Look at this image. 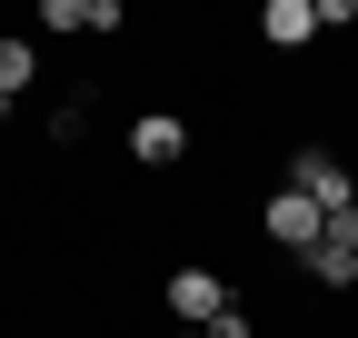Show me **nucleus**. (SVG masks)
<instances>
[{
  "mask_svg": "<svg viewBox=\"0 0 358 338\" xmlns=\"http://www.w3.org/2000/svg\"><path fill=\"white\" fill-rule=\"evenodd\" d=\"M209 338H259V328H249V309H219V318H209Z\"/></svg>",
  "mask_w": 358,
  "mask_h": 338,
  "instance_id": "obj_10",
  "label": "nucleus"
},
{
  "mask_svg": "<svg viewBox=\"0 0 358 338\" xmlns=\"http://www.w3.org/2000/svg\"><path fill=\"white\" fill-rule=\"evenodd\" d=\"M219 309H239L219 269H169V318H179V328H209Z\"/></svg>",
  "mask_w": 358,
  "mask_h": 338,
  "instance_id": "obj_2",
  "label": "nucleus"
},
{
  "mask_svg": "<svg viewBox=\"0 0 358 338\" xmlns=\"http://www.w3.org/2000/svg\"><path fill=\"white\" fill-rule=\"evenodd\" d=\"M30 80H40V50L30 40H0V100H20Z\"/></svg>",
  "mask_w": 358,
  "mask_h": 338,
  "instance_id": "obj_6",
  "label": "nucleus"
},
{
  "mask_svg": "<svg viewBox=\"0 0 358 338\" xmlns=\"http://www.w3.org/2000/svg\"><path fill=\"white\" fill-rule=\"evenodd\" d=\"M329 249H338V259H358V199H348V209H329Z\"/></svg>",
  "mask_w": 358,
  "mask_h": 338,
  "instance_id": "obj_9",
  "label": "nucleus"
},
{
  "mask_svg": "<svg viewBox=\"0 0 358 338\" xmlns=\"http://www.w3.org/2000/svg\"><path fill=\"white\" fill-rule=\"evenodd\" d=\"M129 159H140V169L189 159V119H179V110H140V119H129Z\"/></svg>",
  "mask_w": 358,
  "mask_h": 338,
  "instance_id": "obj_4",
  "label": "nucleus"
},
{
  "mask_svg": "<svg viewBox=\"0 0 358 338\" xmlns=\"http://www.w3.org/2000/svg\"><path fill=\"white\" fill-rule=\"evenodd\" d=\"M299 269H308V279H319V288H348V279H358V259H338V249H329V239H319V249H308V259H299Z\"/></svg>",
  "mask_w": 358,
  "mask_h": 338,
  "instance_id": "obj_7",
  "label": "nucleus"
},
{
  "mask_svg": "<svg viewBox=\"0 0 358 338\" xmlns=\"http://www.w3.org/2000/svg\"><path fill=\"white\" fill-rule=\"evenodd\" d=\"M259 229H268V249H289V259H308V249L329 239V209H319V199H299V189H268Z\"/></svg>",
  "mask_w": 358,
  "mask_h": 338,
  "instance_id": "obj_1",
  "label": "nucleus"
},
{
  "mask_svg": "<svg viewBox=\"0 0 358 338\" xmlns=\"http://www.w3.org/2000/svg\"><path fill=\"white\" fill-rule=\"evenodd\" d=\"M259 40H268V50H308V40H319V0H268Z\"/></svg>",
  "mask_w": 358,
  "mask_h": 338,
  "instance_id": "obj_5",
  "label": "nucleus"
},
{
  "mask_svg": "<svg viewBox=\"0 0 358 338\" xmlns=\"http://www.w3.org/2000/svg\"><path fill=\"white\" fill-rule=\"evenodd\" d=\"M40 30H90V0H40Z\"/></svg>",
  "mask_w": 358,
  "mask_h": 338,
  "instance_id": "obj_8",
  "label": "nucleus"
},
{
  "mask_svg": "<svg viewBox=\"0 0 358 338\" xmlns=\"http://www.w3.org/2000/svg\"><path fill=\"white\" fill-rule=\"evenodd\" d=\"M289 189H299V199H319V209H348V199H358V179H348V159H338V149H299V159H289Z\"/></svg>",
  "mask_w": 358,
  "mask_h": 338,
  "instance_id": "obj_3",
  "label": "nucleus"
},
{
  "mask_svg": "<svg viewBox=\"0 0 358 338\" xmlns=\"http://www.w3.org/2000/svg\"><path fill=\"white\" fill-rule=\"evenodd\" d=\"M10 110H20V100H0V119H10Z\"/></svg>",
  "mask_w": 358,
  "mask_h": 338,
  "instance_id": "obj_11",
  "label": "nucleus"
}]
</instances>
